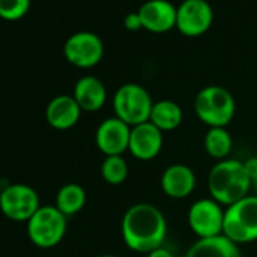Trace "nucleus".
I'll return each instance as SVG.
<instances>
[{
  "label": "nucleus",
  "mask_w": 257,
  "mask_h": 257,
  "mask_svg": "<svg viewBox=\"0 0 257 257\" xmlns=\"http://www.w3.org/2000/svg\"><path fill=\"white\" fill-rule=\"evenodd\" d=\"M168 224L165 215L150 203H137L128 207L121 219V236L125 246L137 252L149 254L167 239Z\"/></svg>",
  "instance_id": "1"
},
{
  "label": "nucleus",
  "mask_w": 257,
  "mask_h": 257,
  "mask_svg": "<svg viewBox=\"0 0 257 257\" xmlns=\"http://www.w3.org/2000/svg\"><path fill=\"white\" fill-rule=\"evenodd\" d=\"M251 182L243 162L237 159L218 161L207 177V189L210 198L221 206L228 207L236 201L249 195Z\"/></svg>",
  "instance_id": "2"
},
{
  "label": "nucleus",
  "mask_w": 257,
  "mask_h": 257,
  "mask_svg": "<svg viewBox=\"0 0 257 257\" xmlns=\"http://www.w3.org/2000/svg\"><path fill=\"white\" fill-rule=\"evenodd\" d=\"M194 110L198 119L207 127H227L234 118L236 101L227 88L209 85L195 95Z\"/></svg>",
  "instance_id": "3"
},
{
  "label": "nucleus",
  "mask_w": 257,
  "mask_h": 257,
  "mask_svg": "<svg viewBox=\"0 0 257 257\" xmlns=\"http://www.w3.org/2000/svg\"><path fill=\"white\" fill-rule=\"evenodd\" d=\"M153 103L155 101L152 100L150 92L138 83L121 85L112 98L115 116L131 127L147 122L150 119Z\"/></svg>",
  "instance_id": "4"
},
{
  "label": "nucleus",
  "mask_w": 257,
  "mask_h": 257,
  "mask_svg": "<svg viewBox=\"0 0 257 257\" xmlns=\"http://www.w3.org/2000/svg\"><path fill=\"white\" fill-rule=\"evenodd\" d=\"M222 234L237 245L257 240V195H246L225 207Z\"/></svg>",
  "instance_id": "5"
},
{
  "label": "nucleus",
  "mask_w": 257,
  "mask_h": 257,
  "mask_svg": "<svg viewBox=\"0 0 257 257\" xmlns=\"http://www.w3.org/2000/svg\"><path fill=\"white\" fill-rule=\"evenodd\" d=\"M67 216L56 206H41L26 222L31 242L38 248H53L67 233Z\"/></svg>",
  "instance_id": "6"
},
{
  "label": "nucleus",
  "mask_w": 257,
  "mask_h": 257,
  "mask_svg": "<svg viewBox=\"0 0 257 257\" xmlns=\"http://www.w3.org/2000/svg\"><path fill=\"white\" fill-rule=\"evenodd\" d=\"M40 207V195L29 185L13 183L0 194V210L11 221L28 222Z\"/></svg>",
  "instance_id": "7"
},
{
  "label": "nucleus",
  "mask_w": 257,
  "mask_h": 257,
  "mask_svg": "<svg viewBox=\"0 0 257 257\" xmlns=\"http://www.w3.org/2000/svg\"><path fill=\"white\" fill-rule=\"evenodd\" d=\"M222 207L224 206L213 198H200L191 204L188 210V224L198 239L222 234L225 215V209Z\"/></svg>",
  "instance_id": "8"
},
{
  "label": "nucleus",
  "mask_w": 257,
  "mask_h": 257,
  "mask_svg": "<svg viewBox=\"0 0 257 257\" xmlns=\"http://www.w3.org/2000/svg\"><path fill=\"white\" fill-rule=\"evenodd\" d=\"M104 53L103 41L94 32L80 31L68 37L64 44L65 59L79 68H91L97 65Z\"/></svg>",
  "instance_id": "9"
},
{
  "label": "nucleus",
  "mask_w": 257,
  "mask_h": 257,
  "mask_svg": "<svg viewBox=\"0 0 257 257\" xmlns=\"http://www.w3.org/2000/svg\"><path fill=\"white\" fill-rule=\"evenodd\" d=\"M213 22V10L207 0H183L177 8L176 28L186 37L206 34Z\"/></svg>",
  "instance_id": "10"
},
{
  "label": "nucleus",
  "mask_w": 257,
  "mask_h": 257,
  "mask_svg": "<svg viewBox=\"0 0 257 257\" xmlns=\"http://www.w3.org/2000/svg\"><path fill=\"white\" fill-rule=\"evenodd\" d=\"M132 127L116 116L103 119L95 131V146L106 156H122L128 152Z\"/></svg>",
  "instance_id": "11"
},
{
  "label": "nucleus",
  "mask_w": 257,
  "mask_h": 257,
  "mask_svg": "<svg viewBox=\"0 0 257 257\" xmlns=\"http://www.w3.org/2000/svg\"><path fill=\"white\" fill-rule=\"evenodd\" d=\"M164 147V132H161L150 121L132 127L128 153L138 161L155 159Z\"/></svg>",
  "instance_id": "12"
},
{
  "label": "nucleus",
  "mask_w": 257,
  "mask_h": 257,
  "mask_svg": "<svg viewBox=\"0 0 257 257\" xmlns=\"http://www.w3.org/2000/svg\"><path fill=\"white\" fill-rule=\"evenodd\" d=\"M143 22V28L155 32L164 34L176 26L177 8L168 0H147L138 10Z\"/></svg>",
  "instance_id": "13"
},
{
  "label": "nucleus",
  "mask_w": 257,
  "mask_h": 257,
  "mask_svg": "<svg viewBox=\"0 0 257 257\" xmlns=\"http://www.w3.org/2000/svg\"><path fill=\"white\" fill-rule=\"evenodd\" d=\"M197 185L195 173L185 164H173L167 167L161 176V188L164 194L174 200L189 197Z\"/></svg>",
  "instance_id": "14"
},
{
  "label": "nucleus",
  "mask_w": 257,
  "mask_h": 257,
  "mask_svg": "<svg viewBox=\"0 0 257 257\" xmlns=\"http://www.w3.org/2000/svg\"><path fill=\"white\" fill-rule=\"evenodd\" d=\"M82 115V109L73 95L61 94L53 97L46 107V119L56 131H68L74 127Z\"/></svg>",
  "instance_id": "15"
},
{
  "label": "nucleus",
  "mask_w": 257,
  "mask_h": 257,
  "mask_svg": "<svg viewBox=\"0 0 257 257\" xmlns=\"http://www.w3.org/2000/svg\"><path fill=\"white\" fill-rule=\"evenodd\" d=\"M73 97L80 106L82 112H97L104 106L107 91L98 77L83 76L76 82Z\"/></svg>",
  "instance_id": "16"
},
{
  "label": "nucleus",
  "mask_w": 257,
  "mask_h": 257,
  "mask_svg": "<svg viewBox=\"0 0 257 257\" xmlns=\"http://www.w3.org/2000/svg\"><path fill=\"white\" fill-rule=\"evenodd\" d=\"M185 257H242L239 245L225 237L224 234L215 237L198 239L194 242Z\"/></svg>",
  "instance_id": "17"
},
{
  "label": "nucleus",
  "mask_w": 257,
  "mask_h": 257,
  "mask_svg": "<svg viewBox=\"0 0 257 257\" xmlns=\"http://www.w3.org/2000/svg\"><path fill=\"white\" fill-rule=\"evenodd\" d=\"M149 121L161 132H173L183 122V110L173 100H159L153 103Z\"/></svg>",
  "instance_id": "18"
},
{
  "label": "nucleus",
  "mask_w": 257,
  "mask_h": 257,
  "mask_svg": "<svg viewBox=\"0 0 257 257\" xmlns=\"http://www.w3.org/2000/svg\"><path fill=\"white\" fill-rule=\"evenodd\" d=\"M86 204V191L77 183H67L59 188L55 206L68 218L79 213Z\"/></svg>",
  "instance_id": "19"
},
{
  "label": "nucleus",
  "mask_w": 257,
  "mask_h": 257,
  "mask_svg": "<svg viewBox=\"0 0 257 257\" xmlns=\"http://www.w3.org/2000/svg\"><path fill=\"white\" fill-rule=\"evenodd\" d=\"M203 144L206 153L216 161L228 159V155L233 149V140L227 127H209Z\"/></svg>",
  "instance_id": "20"
},
{
  "label": "nucleus",
  "mask_w": 257,
  "mask_h": 257,
  "mask_svg": "<svg viewBox=\"0 0 257 257\" xmlns=\"http://www.w3.org/2000/svg\"><path fill=\"white\" fill-rule=\"evenodd\" d=\"M100 174L107 185L118 186L125 182L128 176V165L122 156H106L101 162Z\"/></svg>",
  "instance_id": "21"
},
{
  "label": "nucleus",
  "mask_w": 257,
  "mask_h": 257,
  "mask_svg": "<svg viewBox=\"0 0 257 257\" xmlns=\"http://www.w3.org/2000/svg\"><path fill=\"white\" fill-rule=\"evenodd\" d=\"M31 8V0H0V19L16 22L26 16Z\"/></svg>",
  "instance_id": "22"
},
{
  "label": "nucleus",
  "mask_w": 257,
  "mask_h": 257,
  "mask_svg": "<svg viewBox=\"0 0 257 257\" xmlns=\"http://www.w3.org/2000/svg\"><path fill=\"white\" fill-rule=\"evenodd\" d=\"M245 170H246V174L249 177V182H251V186H254L257 189V156H252V158H248L245 162Z\"/></svg>",
  "instance_id": "23"
},
{
  "label": "nucleus",
  "mask_w": 257,
  "mask_h": 257,
  "mask_svg": "<svg viewBox=\"0 0 257 257\" xmlns=\"http://www.w3.org/2000/svg\"><path fill=\"white\" fill-rule=\"evenodd\" d=\"M124 26L127 31H132V32H137L140 29H143V22H141V17L137 13H131L124 17Z\"/></svg>",
  "instance_id": "24"
},
{
  "label": "nucleus",
  "mask_w": 257,
  "mask_h": 257,
  "mask_svg": "<svg viewBox=\"0 0 257 257\" xmlns=\"http://www.w3.org/2000/svg\"><path fill=\"white\" fill-rule=\"evenodd\" d=\"M147 257H174V254H173L168 248L161 246V248H158V249H155V251L149 252V254H147Z\"/></svg>",
  "instance_id": "25"
},
{
  "label": "nucleus",
  "mask_w": 257,
  "mask_h": 257,
  "mask_svg": "<svg viewBox=\"0 0 257 257\" xmlns=\"http://www.w3.org/2000/svg\"><path fill=\"white\" fill-rule=\"evenodd\" d=\"M98 257H119V255H115V254H103V255H98Z\"/></svg>",
  "instance_id": "26"
},
{
  "label": "nucleus",
  "mask_w": 257,
  "mask_h": 257,
  "mask_svg": "<svg viewBox=\"0 0 257 257\" xmlns=\"http://www.w3.org/2000/svg\"><path fill=\"white\" fill-rule=\"evenodd\" d=\"M0 194H2V189H0Z\"/></svg>",
  "instance_id": "27"
}]
</instances>
